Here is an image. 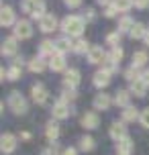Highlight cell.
I'll return each instance as SVG.
<instances>
[{"label": "cell", "instance_id": "cell-7", "mask_svg": "<svg viewBox=\"0 0 149 155\" xmlns=\"http://www.w3.org/2000/svg\"><path fill=\"white\" fill-rule=\"evenodd\" d=\"M0 25L2 27H15L16 25V15L12 6H2L0 8Z\"/></svg>", "mask_w": 149, "mask_h": 155}, {"label": "cell", "instance_id": "cell-24", "mask_svg": "<svg viewBox=\"0 0 149 155\" xmlns=\"http://www.w3.org/2000/svg\"><path fill=\"white\" fill-rule=\"evenodd\" d=\"M133 27H135V21L129 15H123V16H121V21H118V29H117V31L123 35V33H131Z\"/></svg>", "mask_w": 149, "mask_h": 155}, {"label": "cell", "instance_id": "cell-26", "mask_svg": "<svg viewBox=\"0 0 149 155\" xmlns=\"http://www.w3.org/2000/svg\"><path fill=\"white\" fill-rule=\"evenodd\" d=\"M141 116V112L135 108V106H127V108H123V123H133V120H137Z\"/></svg>", "mask_w": 149, "mask_h": 155}, {"label": "cell", "instance_id": "cell-22", "mask_svg": "<svg viewBox=\"0 0 149 155\" xmlns=\"http://www.w3.org/2000/svg\"><path fill=\"white\" fill-rule=\"evenodd\" d=\"M133 151V139L131 137H125V139H121L117 143V153L118 155H131Z\"/></svg>", "mask_w": 149, "mask_h": 155}, {"label": "cell", "instance_id": "cell-40", "mask_svg": "<svg viewBox=\"0 0 149 155\" xmlns=\"http://www.w3.org/2000/svg\"><path fill=\"white\" fill-rule=\"evenodd\" d=\"M102 68H104V70L112 76V74H117V71H118V63H112V61H108V59H106V63H104Z\"/></svg>", "mask_w": 149, "mask_h": 155}, {"label": "cell", "instance_id": "cell-42", "mask_svg": "<svg viewBox=\"0 0 149 155\" xmlns=\"http://www.w3.org/2000/svg\"><path fill=\"white\" fill-rule=\"evenodd\" d=\"M63 2H65L68 8H78L80 4H82V0H63Z\"/></svg>", "mask_w": 149, "mask_h": 155}, {"label": "cell", "instance_id": "cell-23", "mask_svg": "<svg viewBox=\"0 0 149 155\" xmlns=\"http://www.w3.org/2000/svg\"><path fill=\"white\" fill-rule=\"evenodd\" d=\"M45 137H47V141H51V143L57 141V137H59V127H57V123L49 120V123L45 124Z\"/></svg>", "mask_w": 149, "mask_h": 155}, {"label": "cell", "instance_id": "cell-12", "mask_svg": "<svg viewBox=\"0 0 149 155\" xmlns=\"http://www.w3.org/2000/svg\"><path fill=\"white\" fill-rule=\"evenodd\" d=\"M0 149H2V153H12L16 149V137L12 133H4L0 137Z\"/></svg>", "mask_w": 149, "mask_h": 155}, {"label": "cell", "instance_id": "cell-15", "mask_svg": "<svg viewBox=\"0 0 149 155\" xmlns=\"http://www.w3.org/2000/svg\"><path fill=\"white\" fill-rule=\"evenodd\" d=\"M92 84H94L96 88H106V86L110 84V74L104 70V68H100V70L92 76Z\"/></svg>", "mask_w": 149, "mask_h": 155}, {"label": "cell", "instance_id": "cell-2", "mask_svg": "<svg viewBox=\"0 0 149 155\" xmlns=\"http://www.w3.org/2000/svg\"><path fill=\"white\" fill-rule=\"evenodd\" d=\"M8 108L12 110L15 114H27V110H29V102H27V98H25L21 92H16V90H12V92L8 94Z\"/></svg>", "mask_w": 149, "mask_h": 155}, {"label": "cell", "instance_id": "cell-36", "mask_svg": "<svg viewBox=\"0 0 149 155\" xmlns=\"http://www.w3.org/2000/svg\"><path fill=\"white\" fill-rule=\"evenodd\" d=\"M125 78L129 80V82H135V80H139V78H141V74H139V70H137V68H133V65H131L129 70H125Z\"/></svg>", "mask_w": 149, "mask_h": 155}, {"label": "cell", "instance_id": "cell-47", "mask_svg": "<svg viewBox=\"0 0 149 155\" xmlns=\"http://www.w3.org/2000/svg\"><path fill=\"white\" fill-rule=\"evenodd\" d=\"M21 139H23V141H29V139H31V133H21Z\"/></svg>", "mask_w": 149, "mask_h": 155}, {"label": "cell", "instance_id": "cell-3", "mask_svg": "<svg viewBox=\"0 0 149 155\" xmlns=\"http://www.w3.org/2000/svg\"><path fill=\"white\" fill-rule=\"evenodd\" d=\"M12 35L16 39H29L33 35V25L29 18H21V21H16V25L12 27Z\"/></svg>", "mask_w": 149, "mask_h": 155}, {"label": "cell", "instance_id": "cell-46", "mask_svg": "<svg viewBox=\"0 0 149 155\" xmlns=\"http://www.w3.org/2000/svg\"><path fill=\"white\" fill-rule=\"evenodd\" d=\"M141 80H143V82H145V84L149 86V70H145V71L141 74Z\"/></svg>", "mask_w": 149, "mask_h": 155}, {"label": "cell", "instance_id": "cell-41", "mask_svg": "<svg viewBox=\"0 0 149 155\" xmlns=\"http://www.w3.org/2000/svg\"><path fill=\"white\" fill-rule=\"evenodd\" d=\"M94 16H96L94 8H86V12H84V21H86V23H92V21H94Z\"/></svg>", "mask_w": 149, "mask_h": 155}, {"label": "cell", "instance_id": "cell-39", "mask_svg": "<svg viewBox=\"0 0 149 155\" xmlns=\"http://www.w3.org/2000/svg\"><path fill=\"white\" fill-rule=\"evenodd\" d=\"M117 15H118V8L114 6V4H110V6L104 8V16H106V18H114Z\"/></svg>", "mask_w": 149, "mask_h": 155}, {"label": "cell", "instance_id": "cell-20", "mask_svg": "<svg viewBox=\"0 0 149 155\" xmlns=\"http://www.w3.org/2000/svg\"><path fill=\"white\" fill-rule=\"evenodd\" d=\"M114 104L121 106V108L131 106V92H129V90H118V92L114 94Z\"/></svg>", "mask_w": 149, "mask_h": 155}, {"label": "cell", "instance_id": "cell-32", "mask_svg": "<svg viewBox=\"0 0 149 155\" xmlns=\"http://www.w3.org/2000/svg\"><path fill=\"white\" fill-rule=\"evenodd\" d=\"M96 147V141L90 137V135H84L82 139H80V149L82 151H92V149Z\"/></svg>", "mask_w": 149, "mask_h": 155}, {"label": "cell", "instance_id": "cell-30", "mask_svg": "<svg viewBox=\"0 0 149 155\" xmlns=\"http://www.w3.org/2000/svg\"><path fill=\"white\" fill-rule=\"evenodd\" d=\"M78 98V92L76 90H71V88H63L61 94H59V102H65V104H70Z\"/></svg>", "mask_w": 149, "mask_h": 155}, {"label": "cell", "instance_id": "cell-27", "mask_svg": "<svg viewBox=\"0 0 149 155\" xmlns=\"http://www.w3.org/2000/svg\"><path fill=\"white\" fill-rule=\"evenodd\" d=\"M88 51H90V45H88V41L84 37H80L74 41V53H78V55H88Z\"/></svg>", "mask_w": 149, "mask_h": 155}, {"label": "cell", "instance_id": "cell-14", "mask_svg": "<svg viewBox=\"0 0 149 155\" xmlns=\"http://www.w3.org/2000/svg\"><path fill=\"white\" fill-rule=\"evenodd\" d=\"M57 18H55V15H45L43 18L39 21V29L41 33H53L55 29H57Z\"/></svg>", "mask_w": 149, "mask_h": 155}, {"label": "cell", "instance_id": "cell-51", "mask_svg": "<svg viewBox=\"0 0 149 155\" xmlns=\"http://www.w3.org/2000/svg\"><path fill=\"white\" fill-rule=\"evenodd\" d=\"M117 155H118V153H117Z\"/></svg>", "mask_w": 149, "mask_h": 155}, {"label": "cell", "instance_id": "cell-17", "mask_svg": "<svg viewBox=\"0 0 149 155\" xmlns=\"http://www.w3.org/2000/svg\"><path fill=\"white\" fill-rule=\"evenodd\" d=\"M147 88H149V86L143 82L141 78H139V80L131 82V86H129V92L133 94V96H137V98H145V94H147Z\"/></svg>", "mask_w": 149, "mask_h": 155}, {"label": "cell", "instance_id": "cell-11", "mask_svg": "<svg viewBox=\"0 0 149 155\" xmlns=\"http://www.w3.org/2000/svg\"><path fill=\"white\" fill-rule=\"evenodd\" d=\"M16 43H18V39L15 37V35H10V37H6L4 41H2V55H6V57H12V55H16V51H18V47H16Z\"/></svg>", "mask_w": 149, "mask_h": 155}, {"label": "cell", "instance_id": "cell-25", "mask_svg": "<svg viewBox=\"0 0 149 155\" xmlns=\"http://www.w3.org/2000/svg\"><path fill=\"white\" fill-rule=\"evenodd\" d=\"M39 57H45V55H51L55 53V41H49V39H43L41 41V45H39Z\"/></svg>", "mask_w": 149, "mask_h": 155}, {"label": "cell", "instance_id": "cell-21", "mask_svg": "<svg viewBox=\"0 0 149 155\" xmlns=\"http://www.w3.org/2000/svg\"><path fill=\"white\" fill-rule=\"evenodd\" d=\"M47 68H49V63H45L43 57H33L31 61H29V71H33V74H41Z\"/></svg>", "mask_w": 149, "mask_h": 155}, {"label": "cell", "instance_id": "cell-18", "mask_svg": "<svg viewBox=\"0 0 149 155\" xmlns=\"http://www.w3.org/2000/svg\"><path fill=\"white\" fill-rule=\"evenodd\" d=\"M55 51L57 53H68V51H74V41H71L70 37H59V39H55Z\"/></svg>", "mask_w": 149, "mask_h": 155}, {"label": "cell", "instance_id": "cell-28", "mask_svg": "<svg viewBox=\"0 0 149 155\" xmlns=\"http://www.w3.org/2000/svg\"><path fill=\"white\" fill-rule=\"evenodd\" d=\"M147 59H149L147 51H135V53H133V63H131V65L139 70V68H143V65L147 63Z\"/></svg>", "mask_w": 149, "mask_h": 155}, {"label": "cell", "instance_id": "cell-44", "mask_svg": "<svg viewBox=\"0 0 149 155\" xmlns=\"http://www.w3.org/2000/svg\"><path fill=\"white\" fill-rule=\"evenodd\" d=\"M61 155H78V149L68 147V149H63V153H61Z\"/></svg>", "mask_w": 149, "mask_h": 155}, {"label": "cell", "instance_id": "cell-33", "mask_svg": "<svg viewBox=\"0 0 149 155\" xmlns=\"http://www.w3.org/2000/svg\"><path fill=\"white\" fill-rule=\"evenodd\" d=\"M21 76H23V70H21V65H10L6 71V80H10V82H15V80H21Z\"/></svg>", "mask_w": 149, "mask_h": 155}, {"label": "cell", "instance_id": "cell-29", "mask_svg": "<svg viewBox=\"0 0 149 155\" xmlns=\"http://www.w3.org/2000/svg\"><path fill=\"white\" fill-rule=\"evenodd\" d=\"M145 35H147V29H145L143 23H135V27L131 29V33H129L131 39H145Z\"/></svg>", "mask_w": 149, "mask_h": 155}, {"label": "cell", "instance_id": "cell-37", "mask_svg": "<svg viewBox=\"0 0 149 155\" xmlns=\"http://www.w3.org/2000/svg\"><path fill=\"white\" fill-rule=\"evenodd\" d=\"M59 153H63V151H59V147L57 145H49V147H45L43 151H41V155H59Z\"/></svg>", "mask_w": 149, "mask_h": 155}, {"label": "cell", "instance_id": "cell-5", "mask_svg": "<svg viewBox=\"0 0 149 155\" xmlns=\"http://www.w3.org/2000/svg\"><path fill=\"white\" fill-rule=\"evenodd\" d=\"M106 59H108V53H106L100 45L90 47V51H88V61H90V63H94V65H100V63H102V65H104Z\"/></svg>", "mask_w": 149, "mask_h": 155}, {"label": "cell", "instance_id": "cell-43", "mask_svg": "<svg viewBox=\"0 0 149 155\" xmlns=\"http://www.w3.org/2000/svg\"><path fill=\"white\" fill-rule=\"evenodd\" d=\"M135 6L145 10V8H149V0H135Z\"/></svg>", "mask_w": 149, "mask_h": 155}, {"label": "cell", "instance_id": "cell-48", "mask_svg": "<svg viewBox=\"0 0 149 155\" xmlns=\"http://www.w3.org/2000/svg\"><path fill=\"white\" fill-rule=\"evenodd\" d=\"M12 65H23V57H15V61H12Z\"/></svg>", "mask_w": 149, "mask_h": 155}, {"label": "cell", "instance_id": "cell-34", "mask_svg": "<svg viewBox=\"0 0 149 155\" xmlns=\"http://www.w3.org/2000/svg\"><path fill=\"white\" fill-rule=\"evenodd\" d=\"M114 6L118 8V12H129L135 6V0H114Z\"/></svg>", "mask_w": 149, "mask_h": 155}, {"label": "cell", "instance_id": "cell-45", "mask_svg": "<svg viewBox=\"0 0 149 155\" xmlns=\"http://www.w3.org/2000/svg\"><path fill=\"white\" fill-rule=\"evenodd\" d=\"M96 2H98V4H100V6H110V4H114V0H96Z\"/></svg>", "mask_w": 149, "mask_h": 155}, {"label": "cell", "instance_id": "cell-10", "mask_svg": "<svg viewBox=\"0 0 149 155\" xmlns=\"http://www.w3.org/2000/svg\"><path fill=\"white\" fill-rule=\"evenodd\" d=\"M108 135H110V139H114L117 143H118L121 139L129 137V135H127V127H125V123H118V120H114V123L110 124Z\"/></svg>", "mask_w": 149, "mask_h": 155}, {"label": "cell", "instance_id": "cell-31", "mask_svg": "<svg viewBox=\"0 0 149 155\" xmlns=\"http://www.w3.org/2000/svg\"><path fill=\"white\" fill-rule=\"evenodd\" d=\"M123 57H125V51H123L121 47H112V49H110L108 61H112V63H121V61H123Z\"/></svg>", "mask_w": 149, "mask_h": 155}, {"label": "cell", "instance_id": "cell-50", "mask_svg": "<svg viewBox=\"0 0 149 155\" xmlns=\"http://www.w3.org/2000/svg\"><path fill=\"white\" fill-rule=\"evenodd\" d=\"M143 41H145V45L149 47V29H147V35H145V39H143Z\"/></svg>", "mask_w": 149, "mask_h": 155}, {"label": "cell", "instance_id": "cell-13", "mask_svg": "<svg viewBox=\"0 0 149 155\" xmlns=\"http://www.w3.org/2000/svg\"><path fill=\"white\" fill-rule=\"evenodd\" d=\"M47 63H49V70H53V71H65L68 70V68H65V55L57 53V51L49 57Z\"/></svg>", "mask_w": 149, "mask_h": 155}, {"label": "cell", "instance_id": "cell-16", "mask_svg": "<svg viewBox=\"0 0 149 155\" xmlns=\"http://www.w3.org/2000/svg\"><path fill=\"white\" fill-rule=\"evenodd\" d=\"M94 110H108L110 108V104H112V98H110L108 94H104V92H100V94H96L94 96Z\"/></svg>", "mask_w": 149, "mask_h": 155}, {"label": "cell", "instance_id": "cell-4", "mask_svg": "<svg viewBox=\"0 0 149 155\" xmlns=\"http://www.w3.org/2000/svg\"><path fill=\"white\" fill-rule=\"evenodd\" d=\"M80 80H82L80 70L70 68V70H65V74H63V88H71V90H76V88L80 86Z\"/></svg>", "mask_w": 149, "mask_h": 155}, {"label": "cell", "instance_id": "cell-9", "mask_svg": "<svg viewBox=\"0 0 149 155\" xmlns=\"http://www.w3.org/2000/svg\"><path fill=\"white\" fill-rule=\"evenodd\" d=\"M80 124L88 129V131H92V129H98V124H100V116L98 112H84V116L80 118Z\"/></svg>", "mask_w": 149, "mask_h": 155}, {"label": "cell", "instance_id": "cell-8", "mask_svg": "<svg viewBox=\"0 0 149 155\" xmlns=\"http://www.w3.org/2000/svg\"><path fill=\"white\" fill-rule=\"evenodd\" d=\"M51 114H53L55 120H63V118H68V116L71 114V108H70V104L57 100L53 104V108H51Z\"/></svg>", "mask_w": 149, "mask_h": 155}, {"label": "cell", "instance_id": "cell-38", "mask_svg": "<svg viewBox=\"0 0 149 155\" xmlns=\"http://www.w3.org/2000/svg\"><path fill=\"white\" fill-rule=\"evenodd\" d=\"M139 123H141L143 129H149V108L141 110V116H139Z\"/></svg>", "mask_w": 149, "mask_h": 155}, {"label": "cell", "instance_id": "cell-19", "mask_svg": "<svg viewBox=\"0 0 149 155\" xmlns=\"http://www.w3.org/2000/svg\"><path fill=\"white\" fill-rule=\"evenodd\" d=\"M45 15H47V4H45V0H35V2H33V10H31V18L41 21Z\"/></svg>", "mask_w": 149, "mask_h": 155}, {"label": "cell", "instance_id": "cell-1", "mask_svg": "<svg viewBox=\"0 0 149 155\" xmlns=\"http://www.w3.org/2000/svg\"><path fill=\"white\" fill-rule=\"evenodd\" d=\"M61 31L65 37H82V33H84V29H86V21H84V16H78V15H70L65 16L61 21Z\"/></svg>", "mask_w": 149, "mask_h": 155}, {"label": "cell", "instance_id": "cell-35", "mask_svg": "<svg viewBox=\"0 0 149 155\" xmlns=\"http://www.w3.org/2000/svg\"><path fill=\"white\" fill-rule=\"evenodd\" d=\"M106 43H108L110 47H118V43H121V33L118 31L108 33V35H106Z\"/></svg>", "mask_w": 149, "mask_h": 155}, {"label": "cell", "instance_id": "cell-49", "mask_svg": "<svg viewBox=\"0 0 149 155\" xmlns=\"http://www.w3.org/2000/svg\"><path fill=\"white\" fill-rule=\"evenodd\" d=\"M6 71H8V70H4V68L0 70V78H2V80H6Z\"/></svg>", "mask_w": 149, "mask_h": 155}, {"label": "cell", "instance_id": "cell-6", "mask_svg": "<svg viewBox=\"0 0 149 155\" xmlns=\"http://www.w3.org/2000/svg\"><path fill=\"white\" fill-rule=\"evenodd\" d=\"M31 98L35 104H47L49 100V92L43 84H33L31 86Z\"/></svg>", "mask_w": 149, "mask_h": 155}]
</instances>
